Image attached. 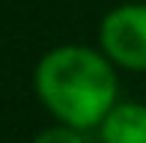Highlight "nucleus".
I'll list each match as a JSON object with an SVG mask.
<instances>
[{"label":"nucleus","mask_w":146,"mask_h":143,"mask_svg":"<svg viewBox=\"0 0 146 143\" xmlns=\"http://www.w3.org/2000/svg\"><path fill=\"white\" fill-rule=\"evenodd\" d=\"M30 143H87V131L72 128V125H63V122H54V125L42 128Z\"/></svg>","instance_id":"obj_4"},{"label":"nucleus","mask_w":146,"mask_h":143,"mask_svg":"<svg viewBox=\"0 0 146 143\" xmlns=\"http://www.w3.org/2000/svg\"><path fill=\"white\" fill-rule=\"evenodd\" d=\"M110 57L92 45H57L33 69V93L54 122L96 131L119 101V75Z\"/></svg>","instance_id":"obj_1"},{"label":"nucleus","mask_w":146,"mask_h":143,"mask_svg":"<svg viewBox=\"0 0 146 143\" xmlns=\"http://www.w3.org/2000/svg\"><path fill=\"white\" fill-rule=\"evenodd\" d=\"M98 48L119 72L146 75V3L128 0L104 12L98 24Z\"/></svg>","instance_id":"obj_2"},{"label":"nucleus","mask_w":146,"mask_h":143,"mask_svg":"<svg viewBox=\"0 0 146 143\" xmlns=\"http://www.w3.org/2000/svg\"><path fill=\"white\" fill-rule=\"evenodd\" d=\"M98 143H146V105L119 99L96 128Z\"/></svg>","instance_id":"obj_3"}]
</instances>
